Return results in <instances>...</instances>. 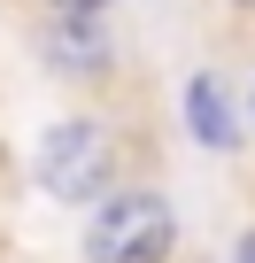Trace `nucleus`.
Here are the masks:
<instances>
[{"mask_svg":"<svg viewBox=\"0 0 255 263\" xmlns=\"http://www.w3.org/2000/svg\"><path fill=\"white\" fill-rule=\"evenodd\" d=\"M85 263H170L178 248V209L147 186H108L93 209H85V232H77Z\"/></svg>","mask_w":255,"mask_h":263,"instance_id":"nucleus-1","label":"nucleus"},{"mask_svg":"<svg viewBox=\"0 0 255 263\" xmlns=\"http://www.w3.org/2000/svg\"><path fill=\"white\" fill-rule=\"evenodd\" d=\"M108 163H116V147H108V132L93 116H62L39 140V186L54 201H70V209H93L108 194Z\"/></svg>","mask_w":255,"mask_h":263,"instance_id":"nucleus-2","label":"nucleus"},{"mask_svg":"<svg viewBox=\"0 0 255 263\" xmlns=\"http://www.w3.org/2000/svg\"><path fill=\"white\" fill-rule=\"evenodd\" d=\"M186 132L209 147V155H232L240 147V116H232V101H224V85L201 70V78H186Z\"/></svg>","mask_w":255,"mask_h":263,"instance_id":"nucleus-3","label":"nucleus"},{"mask_svg":"<svg viewBox=\"0 0 255 263\" xmlns=\"http://www.w3.org/2000/svg\"><path fill=\"white\" fill-rule=\"evenodd\" d=\"M47 62H62V70H101V62H108V24H101V16H62V24L47 31Z\"/></svg>","mask_w":255,"mask_h":263,"instance_id":"nucleus-4","label":"nucleus"},{"mask_svg":"<svg viewBox=\"0 0 255 263\" xmlns=\"http://www.w3.org/2000/svg\"><path fill=\"white\" fill-rule=\"evenodd\" d=\"M47 8H54V16H101L108 0H47Z\"/></svg>","mask_w":255,"mask_h":263,"instance_id":"nucleus-5","label":"nucleus"},{"mask_svg":"<svg viewBox=\"0 0 255 263\" xmlns=\"http://www.w3.org/2000/svg\"><path fill=\"white\" fill-rule=\"evenodd\" d=\"M232 263H255V224L240 232V248H232Z\"/></svg>","mask_w":255,"mask_h":263,"instance_id":"nucleus-6","label":"nucleus"},{"mask_svg":"<svg viewBox=\"0 0 255 263\" xmlns=\"http://www.w3.org/2000/svg\"><path fill=\"white\" fill-rule=\"evenodd\" d=\"M247 8H255V0H247Z\"/></svg>","mask_w":255,"mask_h":263,"instance_id":"nucleus-7","label":"nucleus"},{"mask_svg":"<svg viewBox=\"0 0 255 263\" xmlns=\"http://www.w3.org/2000/svg\"><path fill=\"white\" fill-rule=\"evenodd\" d=\"M247 108H255V101H247Z\"/></svg>","mask_w":255,"mask_h":263,"instance_id":"nucleus-8","label":"nucleus"}]
</instances>
